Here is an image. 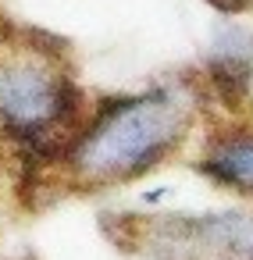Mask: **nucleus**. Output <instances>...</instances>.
Listing matches in <instances>:
<instances>
[{
    "instance_id": "obj_1",
    "label": "nucleus",
    "mask_w": 253,
    "mask_h": 260,
    "mask_svg": "<svg viewBox=\"0 0 253 260\" xmlns=\"http://www.w3.org/2000/svg\"><path fill=\"white\" fill-rule=\"evenodd\" d=\"M189 107L171 86L107 96L79 125L65 168L89 185H118L153 171L185 136Z\"/></svg>"
},
{
    "instance_id": "obj_2",
    "label": "nucleus",
    "mask_w": 253,
    "mask_h": 260,
    "mask_svg": "<svg viewBox=\"0 0 253 260\" xmlns=\"http://www.w3.org/2000/svg\"><path fill=\"white\" fill-rule=\"evenodd\" d=\"M196 171L210 182L253 196V132L232 128L207 143V153L196 160Z\"/></svg>"
},
{
    "instance_id": "obj_3",
    "label": "nucleus",
    "mask_w": 253,
    "mask_h": 260,
    "mask_svg": "<svg viewBox=\"0 0 253 260\" xmlns=\"http://www.w3.org/2000/svg\"><path fill=\"white\" fill-rule=\"evenodd\" d=\"M210 8H217L225 18H232V15H242V11H249L253 8V0H207Z\"/></svg>"
},
{
    "instance_id": "obj_4",
    "label": "nucleus",
    "mask_w": 253,
    "mask_h": 260,
    "mask_svg": "<svg viewBox=\"0 0 253 260\" xmlns=\"http://www.w3.org/2000/svg\"><path fill=\"white\" fill-rule=\"evenodd\" d=\"M22 260H33V256H22Z\"/></svg>"
}]
</instances>
